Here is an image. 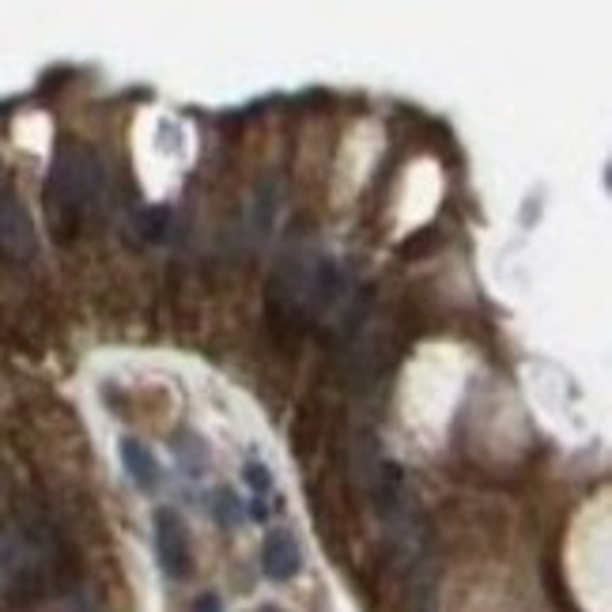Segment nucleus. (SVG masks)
I'll return each mask as SVG.
<instances>
[{"label": "nucleus", "mask_w": 612, "mask_h": 612, "mask_svg": "<svg viewBox=\"0 0 612 612\" xmlns=\"http://www.w3.org/2000/svg\"><path fill=\"white\" fill-rule=\"evenodd\" d=\"M102 186V163L84 144H61L53 159L50 182H46V212L57 238L80 231L87 208L95 204Z\"/></svg>", "instance_id": "f257e3e1"}, {"label": "nucleus", "mask_w": 612, "mask_h": 612, "mask_svg": "<svg viewBox=\"0 0 612 612\" xmlns=\"http://www.w3.org/2000/svg\"><path fill=\"white\" fill-rule=\"evenodd\" d=\"M155 552L159 563L170 578H189L193 575V552H189V533L182 526V518L174 510H155Z\"/></svg>", "instance_id": "f03ea898"}, {"label": "nucleus", "mask_w": 612, "mask_h": 612, "mask_svg": "<svg viewBox=\"0 0 612 612\" xmlns=\"http://www.w3.org/2000/svg\"><path fill=\"white\" fill-rule=\"evenodd\" d=\"M261 567L272 582H288V578L299 575L303 567V552H299V541L291 533H269L265 537V548H261Z\"/></svg>", "instance_id": "7ed1b4c3"}, {"label": "nucleus", "mask_w": 612, "mask_h": 612, "mask_svg": "<svg viewBox=\"0 0 612 612\" xmlns=\"http://www.w3.org/2000/svg\"><path fill=\"white\" fill-rule=\"evenodd\" d=\"M121 461H125V473L133 476L140 492H152L159 484V461L140 439H121Z\"/></svg>", "instance_id": "20e7f679"}, {"label": "nucleus", "mask_w": 612, "mask_h": 612, "mask_svg": "<svg viewBox=\"0 0 612 612\" xmlns=\"http://www.w3.org/2000/svg\"><path fill=\"white\" fill-rule=\"evenodd\" d=\"M242 473H246V484H250V488H254L257 495H265V492H269V488H272L269 465H261V461H250V465H246Z\"/></svg>", "instance_id": "39448f33"}, {"label": "nucleus", "mask_w": 612, "mask_h": 612, "mask_svg": "<svg viewBox=\"0 0 612 612\" xmlns=\"http://www.w3.org/2000/svg\"><path fill=\"white\" fill-rule=\"evenodd\" d=\"M216 510H220L223 526H235V522H238V499H235V492H227V488H223V492L216 495Z\"/></svg>", "instance_id": "423d86ee"}, {"label": "nucleus", "mask_w": 612, "mask_h": 612, "mask_svg": "<svg viewBox=\"0 0 612 612\" xmlns=\"http://www.w3.org/2000/svg\"><path fill=\"white\" fill-rule=\"evenodd\" d=\"M193 612H223V601L216 594H201L197 605H193Z\"/></svg>", "instance_id": "0eeeda50"}, {"label": "nucleus", "mask_w": 612, "mask_h": 612, "mask_svg": "<svg viewBox=\"0 0 612 612\" xmlns=\"http://www.w3.org/2000/svg\"><path fill=\"white\" fill-rule=\"evenodd\" d=\"M265 514H269V510H265V503L257 499V503H254V518H257V522H265Z\"/></svg>", "instance_id": "6e6552de"}]
</instances>
